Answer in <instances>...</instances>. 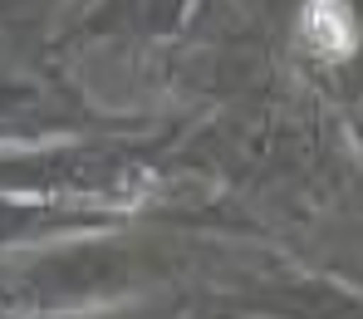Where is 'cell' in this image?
Masks as SVG:
<instances>
[{
    "instance_id": "obj_1",
    "label": "cell",
    "mask_w": 363,
    "mask_h": 319,
    "mask_svg": "<svg viewBox=\"0 0 363 319\" xmlns=\"http://www.w3.org/2000/svg\"><path fill=\"white\" fill-rule=\"evenodd\" d=\"M304 40H309L319 55H329V60L354 55L359 30H354L349 5H344V0H309V5H304Z\"/></svg>"
}]
</instances>
